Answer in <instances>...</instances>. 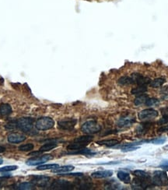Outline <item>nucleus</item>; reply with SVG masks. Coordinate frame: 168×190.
<instances>
[{
	"label": "nucleus",
	"mask_w": 168,
	"mask_h": 190,
	"mask_svg": "<svg viewBox=\"0 0 168 190\" xmlns=\"http://www.w3.org/2000/svg\"><path fill=\"white\" fill-rule=\"evenodd\" d=\"M160 104V101H159L158 99H157V98H148V99L146 100V103H145V104H146V106H149V107L157 105V104Z\"/></svg>",
	"instance_id": "nucleus-32"
},
{
	"label": "nucleus",
	"mask_w": 168,
	"mask_h": 190,
	"mask_svg": "<svg viewBox=\"0 0 168 190\" xmlns=\"http://www.w3.org/2000/svg\"><path fill=\"white\" fill-rule=\"evenodd\" d=\"M41 153H42V152H41L40 150L37 152H33V153H31L29 154V156H38L39 154H40Z\"/></svg>",
	"instance_id": "nucleus-38"
},
{
	"label": "nucleus",
	"mask_w": 168,
	"mask_h": 190,
	"mask_svg": "<svg viewBox=\"0 0 168 190\" xmlns=\"http://www.w3.org/2000/svg\"><path fill=\"white\" fill-rule=\"evenodd\" d=\"M93 139V137L92 136H90V135H86V136H79V137L75 138L74 139V141L75 142L80 143L82 144H84V145H88L90 142H92V140Z\"/></svg>",
	"instance_id": "nucleus-17"
},
{
	"label": "nucleus",
	"mask_w": 168,
	"mask_h": 190,
	"mask_svg": "<svg viewBox=\"0 0 168 190\" xmlns=\"http://www.w3.org/2000/svg\"><path fill=\"white\" fill-rule=\"evenodd\" d=\"M131 77L133 80V81H134V84L146 85L151 82L150 79L148 78V77H143L140 73H133L131 74Z\"/></svg>",
	"instance_id": "nucleus-11"
},
{
	"label": "nucleus",
	"mask_w": 168,
	"mask_h": 190,
	"mask_svg": "<svg viewBox=\"0 0 168 190\" xmlns=\"http://www.w3.org/2000/svg\"><path fill=\"white\" fill-rule=\"evenodd\" d=\"M105 188H107V189H120V188H122V185L118 183L115 180H109L105 184Z\"/></svg>",
	"instance_id": "nucleus-23"
},
{
	"label": "nucleus",
	"mask_w": 168,
	"mask_h": 190,
	"mask_svg": "<svg viewBox=\"0 0 168 190\" xmlns=\"http://www.w3.org/2000/svg\"><path fill=\"white\" fill-rule=\"evenodd\" d=\"M133 174L136 176H137L138 178H141V179H150V175H149L148 173H146V171H141V170H136L134 171Z\"/></svg>",
	"instance_id": "nucleus-29"
},
{
	"label": "nucleus",
	"mask_w": 168,
	"mask_h": 190,
	"mask_svg": "<svg viewBox=\"0 0 168 190\" xmlns=\"http://www.w3.org/2000/svg\"><path fill=\"white\" fill-rule=\"evenodd\" d=\"M161 113L163 117H166L168 118V107L164 108L161 109Z\"/></svg>",
	"instance_id": "nucleus-37"
},
{
	"label": "nucleus",
	"mask_w": 168,
	"mask_h": 190,
	"mask_svg": "<svg viewBox=\"0 0 168 190\" xmlns=\"http://www.w3.org/2000/svg\"><path fill=\"white\" fill-rule=\"evenodd\" d=\"M18 168V166L16 165H10V166H5L0 168V172H6V171H15Z\"/></svg>",
	"instance_id": "nucleus-33"
},
{
	"label": "nucleus",
	"mask_w": 168,
	"mask_h": 190,
	"mask_svg": "<svg viewBox=\"0 0 168 190\" xmlns=\"http://www.w3.org/2000/svg\"><path fill=\"white\" fill-rule=\"evenodd\" d=\"M50 178L45 175H34L31 177V182L38 187H46L49 183Z\"/></svg>",
	"instance_id": "nucleus-10"
},
{
	"label": "nucleus",
	"mask_w": 168,
	"mask_h": 190,
	"mask_svg": "<svg viewBox=\"0 0 168 190\" xmlns=\"http://www.w3.org/2000/svg\"><path fill=\"white\" fill-rule=\"evenodd\" d=\"M2 163H3V161H2V159H1V158H0V165H2Z\"/></svg>",
	"instance_id": "nucleus-40"
},
{
	"label": "nucleus",
	"mask_w": 168,
	"mask_h": 190,
	"mask_svg": "<svg viewBox=\"0 0 168 190\" xmlns=\"http://www.w3.org/2000/svg\"><path fill=\"white\" fill-rule=\"evenodd\" d=\"M5 150H6L5 147H2V146L0 145V153H3V152H5Z\"/></svg>",
	"instance_id": "nucleus-39"
},
{
	"label": "nucleus",
	"mask_w": 168,
	"mask_h": 190,
	"mask_svg": "<svg viewBox=\"0 0 168 190\" xmlns=\"http://www.w3.org/2000/svg\"><path fill=\"white\" fill-rule=\"evenodd\" d=\"M149 143L153 144H157V145H160V144H163L166 142V139L165 138H157V139H154L153 140L149 141Z\"/></svg>",
	"instance_id": "nucleus-34"
},
{
	"label": "nucleus",
	"mask_w": 168,
	"mask_h": 190,
	"mask_svg": "<svg viewBox=\"0 0 168 190\" xmlns=\"http://www.w3.org/2000/svg\"><path fill=\"white\" fill-rule=\"evenodd\" d=\"M74 167L72 165H65L62 167L58 166V168H54L52 170V172L55 174H66V173L72 171Z\"/></svg>",
	"instance_id": "nucleus-15"
},
{
	"label": "nucleus",
	"mask_w": 168,
	"mask_h": 190,
	"mask_svg": "<svg viewBox=\"0 0 168 190\" xmlns=\"http://www.w3.org/2000/svg\"><path fill=\"white\" fill-rule=\"evenodd\" d=\"M97 144L99 145H104L106 147H114V146L118 145L119 144V141L117 139H105V140H101L97 142Z\"/></svg>",
	"instance_id": "nucleus-21"
},
{
	"label": "nucleus",
	"mask_w": 168,
	"mask_h": 190,
	"mask_svg": "<svg viewBox=\"0 0 168 190\" xmlns=\"http://www.w3.org/2000/svg\"><path fill=\"white\" fill-rule=\"evenodd\" d=\"M136 122V118L132 115H126L118 119L117 126L119 129H127Z\"/></svg>",
	"instance_id": "nucleus-5"
},
{
	"label": "nucleus",
	"mask_w": 168,
	"mask_h": 190,
	"mask_svg": "<svg viewBox=\"0 0 168 190\" xmlns=\"http://www.w3.org/2000/svg\"><path fill=\"white\" fill-rule=\"evenodd\" d=\"M136 144H127V145L124 146L122 148V152H130L133 151V150H136L139 148V147H136Z\"/></svg>",
	"instance_id": "nucleus-31"
},
{
	"label": "nucleus",
	"mask_w": 168,
	"mask_h": 190,
	"mask_svg": "<svg viewBox=\"0 0 168 190\" xmlns=\"http://www.w3.org/2000/svg\"><path fill=\"white\" fill-rule=\"evenodd\" d=\"M152 183L157 186H164L168 185L167 175L162 171H157L154 172L152 179Z\"/></svg>",
	"instance_id": "nucleus-3"
},
{
	"label": "nucleus",
	"mask_w": 168,
	"mask_h": 190,
	"mask_svg": "<svg viewBox=\"0 0 168 190\" xmlns=\"http://www.w3.org/2000/svg\"><path fill=\"white\" fill-rule=\"evenodd\" d=\"M147 99L148 96L146 94H140V95H139V96L135 99L134 103L136 105H141V104H145Z\"/></svg>",
	"instance_id": "nucleus-25"
},
{
	"label": "nucleus",
	"mask_w": 168,
	"mask_h": 190,
	"mask_svg": "<svg viewBox=\"0 0 168 190\" xmlns=\"http://www.w3.org/2000/svg\"><path fill=\"white\" fill-rule=\"evenodd\" d=\"M164 83H165V79L160 77V78H157L155 79V80H152V81L149 83V84H150V86H152V87L157 88L161 86Z\"/></svg>",
	"instance_id": "nucleus-27"
},
{
	"label": "nucleus",
	"mask_w": 168,
	"mask_h": 190,
	"mask_svg": "<svg viewBox=\"0 0 168 190\" xmlns=\"http://www.w3.org/2000/svg\"><path fill=\"white\" fill-rule=\"evenodd\" d=\"M77 123V120L75 118H67V119L61 120L58 122V128L65 131H72L75 128Z\"/></svg>",
	"instance_id": "nucleus-7"
},
{
	"label": "nucleus",
	"mask_w": 168,
	"mask_h": 190,
	"mask_svg": "<svg viewBox=\"0 0 168 190\" xmlns=\"http://www.w3.org/2000/svg\"><path fill=\"white\" fill-rule=\"evenodd\" d=\"M54 121L50 117H41L38 118L35 123V127L37 130L45 131L51 130L54 127Z\"/></svg>",
	"instance_id": "nucleus-2"
},
{
	"label": "nucleus",
	"mask_w": 168,
	"mask_h": 190,
	"mask_svg": "<svg viewBox=\"0 0 168 190\" xmlns=\"http://www.w3.org/2000/svg\"><path fill=\"white\" fill-rule=\"evenodd\" d=\"M34 122L31 118H21L16 122V128L24 132H30L33 129Z\"/></svg>",
	"instance_id": "nucleus-4"
},
{
	"label": "nucleus",
	"mask_w": 168,
	"mask_h": 190,
	"mask_svg": "<svg viewBox=\"0 0 168 190\" xmlns=\"http://www.w3.org/2000/svg\"><path fill=\"white\" fill-rule=\"evenodd\" d=\"M118 178L120 181L123 182L125 184H129L131 183V176L130 175L128 174V172H125V171H120L118 172Z\"/></svg>",
	"instance_id": "nucleus-16"
},
{
	"label": "nucleus",
	"mask_w": 168,
	"mask_h": 190,
	"mask_svg": "<svg viewBox=\"0 0 168 190\" xmlns=\"http://www.w3.org/2000/svg\"><path fill=\"white\" fill-rule=\"evenodd\" d=\"M160 167L162 168H165V169H168V161H163L161 162V164L160 165Z\"/></svg>",
	"instance_id": "nucleus-36"
},
{
	"label": "nucleus",
	"mask_w": 168,
	"mask_h": 190,
	"mask_svg": "<svg viewBox=\"0 0 168 190\" xmlns=\"http://www.w3.org/2000/svg\"><path fill=\"white\" fill-rule=\"evenodd\" d=\"M50 188L51 189H58V190H65V189H72L73 185L71 182L66 180H55L52 182Z\"/></svg>",
	"instance_id": "nucleus-9"
},
{
	"label": "nucleus",
	"mask_w": 168,
	"mask_h": 190,
	"mask_svg": "<svg viewBox=\"0 0 168 190\" xmlns=\"http://www.w3.org/2000/svg\"><path fill=\"white\" fill-rule=\"evenodd\" d=\"M35 185L33 182H22L17 185V189L19 190H27V189H34Z\"/></svg>",
	"instance_id": "nucleus-24"
},
{
	"label": "nucleus",
	"mask_w": 168,
	"mask_h": 190,
	"mask_svg": "<svg viewBox=\"0 0 168 190\" xmlns=\"http://www.w3.org/2000/svg\"><path fill=\"white\" fill-rule=\"evenodd\" d=\"M150 179H145L139 178V179H136L133 180V188H146L150 185Z\"/></svg>",
	"instance_id": "nucleus-12"
},
{
	"label": "nucleus",
	"mask_w": 168,
	"mask_h": 190,
	"mask_svg": "<svg viewBox=\"0 0 168 190\" xmlns=\"http://www.w3.org/2000/svg\"><path fill=\"white\" fill-rule=\"evenodd\" d=\"M12 112L13 110H12L11 106L9 104H2L0 105V115H1L7 116V115H10Z\"/></svg>",
	"instance_id": "nucleus-18"
},
{
	"label": "nucleus",
	"mask_w": 168,
	"mask_h": 190,
	"mask_svg": "<svg viewBox=\"0 0 168 190\" xmlns=\"http://www.w3.org/2000/svg\"><path fill=\"white\" fill-rule=\"evenodd\" d=\"M159 133H168V125H165V126H161L158 130Z\"/></svg>",
	"instance_id": "nucleus-35"
},
{
	"label": "nucleus",
	"mask_w": 168,
	"mask_h": 190,
	"mask_svg": "<svg viewBox=\"0 0 168 190\" xmlns=\"http://www.w3.org/2000/svg\"><path fill=\"white\" fill-rule=\"evenodd\" d=\"M26 139V136L23 134H19V133H10L7 136V140L10 144H19V143L24 142Z\"/></svg>",
	"instance_id": "nucleus-13"
},
{
	"label": "nucleus",
	"mask_w": 168,
	"mask_h": 190,
	"mask_svg": "<svg viewBox=\"0 0 168 190\" xmlns=\"http://www.w3.org/2000/svg\"><path fill=\"white\" fill-rule=\"evenodd\" d=\"M34 146L33 144H23V145L19 146V150L20 151H24V152H27V151H31L34 149Z\"/></svg>",
	"instance_id": "nucleus-30"
},
{
	"label": "nucleus",
	"mask_w": 168,
	"mask_h": 190,
	"mask_svg": "<svg viewBox=\"0 0 168 190\" xmlns=\"http://www.w3.org/2000/svg\"><path fill=\"white\" fill-rule=\"evenodd\" d=\"M55 147H57V143L50 142L42 145L41 147H40V149H39V150H40L41 152H47L53 150V149H54Z\"/></svg>",
	"instance_id": "nucleus-20"
},
{
	"label": "nucleus",
	"mask_w": 168,
	"mask_h": 190,
	"mask_svg": "<svg viewBox=\"0 0 168 190\" xmlns=\"http://www.w3.org/2000/svg\"><path fill=\"white\" fill-rule=\"evenodd\" d=\"M113 175V171L110 170H104V171H97L93 172L91 174V176L94 179H106L112 176Z\"/></svg>",
	"instance_id": "nucleus-14"
},
{
	"label": "nucleus",
	"mask_w": 168,
	"mask_h": 190,
	"mask_svg": "<svg viewBox=\"0 0 168 190\" xmlns=\"http://www.w3.org/2000/svg\"><path fill=\"white\" fill-rule=\"evenodd\" d=\"M118 83L121 85H131L134 84V81H133V80L131 79V77L125 76V77H122L119 79Z\"/></svg>",
	"instance_id": "nucleus-26"
},
{
	"label": "nucleus",
	"mask_w": 168,
	"mask_h": 190,
	"mask_svg": "<svg viewBox=\"0 0 168 190\" xmlns=\"http://www.w3.org/2000/svg\"><path fill=\"white\" fill-rule=\"evenodd\" d=\"M146 91H147L146 85H139L137 87L133 88L131 91V94H134V95H140V94L146 93Z\"/></svg>",
	"instance_id": "nucleus-19"
},
{
	"label": "nucleus",
	"mask_w": 168,
	"mask_h": 190,
	"mask_svg": "<svg viewBox=\"0 0 168 190\" xmlns=\"http://www.w3.org/2000/svg\"><path fill=\"white\" fill-rule=\"evenodd\" d=\"M58 165L57 164H49V165H41L37 167V169L38 171H45V170H51L58 168Z\"/></svg>",
	"instance_id": "nucleus-28"
},
{
	"label": "nucleus",
	"mask_w": 168,
	"mask_h": 190,
	"mask_svg": "<svg viewBox=\"0 0 168 190\" xmlns=\"http://www.w3.org/2000/svg\"><path fill=\"white\" fill-rule=\"evenodd\" d=\"M53 157L51 155L45 154L42 155V156L39 157H33L27 160L26 164L28 166H37V165H41L45 164V162L49 161L52 160Z\"/></svg>",
	"instance_id": "nucleus-6"
},
{
	"label": "nucleus",
	"mask_w": 168,
	"mask_h": 190,
	"mask_svg": "<svg viewBox=\"0 0 168 190\" xmlns=\"http://www.w3.org/2000/svg\"><path fill=\"white\" fill-rule=\"evenodd\" d=\"M81 130L83 133L86 134H95V133H99L101 130V126L97 122L94 120H90L83 124L81 127Z\"/></svg>",
	"instance_id": "nucleus-1"
},
{
	"label": "nucleus",
	"mask_w": 168,
	"mask_h": 190,
	"mask_svg": "<svg viewBox=\"0 0 168 190\" xmlns=\"http://www.w3.org/2000/svg\"><path fill=\"white\" fill-rule=\"evenodd\" d=\"M157 116H158V112L153 108L145 109V110H143L142 112H139V118L143 122L152 120L153 118H157Z\"/></svg>",
	"instance_id": "nucleus-8"
},
{
	"label": "nucleus",
	"mask_w": 168,
	"mask_h": 190,
	"mask_svg": "<svg viewBox=\"0 0 168 190\" xmlns=\"http://www.w3.org/2000/svg\"><path fill=\"white\" fill-rule=\"evenodd\" d=\"M150 127L151 124L149 122H144L143 124H140L137 127V133L139 134H144L150 129Z\"/></svg>",
	"instance_id": "nucleus-22"
}]
</instances>
